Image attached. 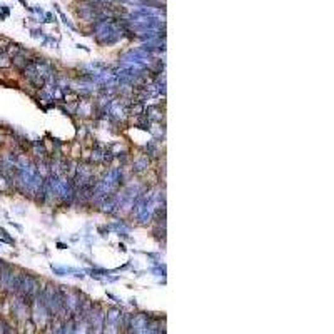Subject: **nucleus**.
<instances>
[{
  "instance_id": "obj_1",
  "label": "nucleus",
  "mask_w": 334,
  "mask_h": 334,
  "mask_svg": "<svg viewBox=\"0 0 334 334\" xmlns=\"http://www.w3.org/2000/svg\"><path fill=\"white\" fill-rule=\"evenodd\" d=\"M151 159L145 156H140L139 159H135L134 162H132V174H142V172H145L147 169H149V166H151Z\"/></svg>"
},
{
  "instance_id": "obj_6",
  "label": "nucleus",
  "mask_w": 334,
  "mask_h": 334,
  "mask_svg": "<svg viewBox=\"0 0 334 334\" xmlns=\"http://www.w3.org/2000/svg\"><path fill=\"white\" fill-rule=\"evenodd\" d=\"M119 247H120V251H122V252H125V251H127V249H125V246H124V244H119Z\"/></svg>"
},
{
  "instance_id": "obj_5",
  "label": "nucleus",
  "mask_w": 334,
  "mask_h": 334,
  "mask_svg": "<svg viewBox=\"0 0 334 334\" xmlns=\"http://www.w3.org/2000/svg\"><path fill=\"white\" fill-rule=\"evenodd\" d=\"M129 303H130V306H134V307H137V303H135V299H134V298H132V299L129 301Z\"/></svg>"
},
{
  "instance_id": "obj_4",
  "label": "nucleus",
  "mask_w": 334,
  "mask_h": 334,
  "mask_svg": "<svg viewBox=\"0 0 334 334\" xmlns=\"http://www.w3.org/2000/svg\"><path fill=\"white\" fill-rule=\"evenodd\" d=\"M57 247H59V249H67L68 246H65V244H62V242H59V244H57Z\"/></svg>"
},
{
  "instance_id": "obj_3",
  "label": "nucleus",
  "mask_w": 334,
  "mask_h": 334,
  "mask_svg": "<svg viewBox=\"0 0 334 334\" xmlns=\"http://www.w3.org/2000/svg\"><path fill=\"white\" fill-rule=\"evenodd\" d=\"M107 298H109V299H112V301H115V303H117V304L120 303V299L117 298V296H114V294H110V293H107Z\"/></svg>"
},
{
  "instance_id": "obj_2",
  "label": "nucleus",
  "mask_w": 334,
  "mask_h": 334,
  "mask_svg": "<svg viewBox=\"0 0 334 334\" xmlns=\"http://www.w3.org/2000/svg\"><path fill=\"white\" fill-rule=\"evenodd\" d=\"M0 8H2V12H0V14H3L5 17H8V15H10V8L7 7V5H0Z\"/></svg>"
}]
</instances>
